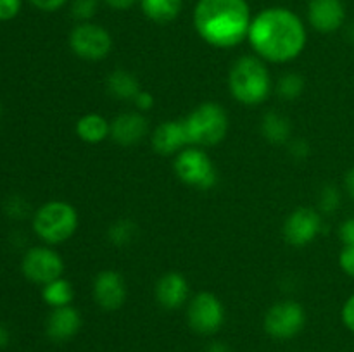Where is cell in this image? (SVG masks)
<instances>
[{
    "instance_id": "obj_15",
    "label": "cell",
    "mask_w": 354,
    "mask_h": 352,
    "mask_svg": "<svg viewBox=\"0 0 354 352\" xmlns=\"http://www.w3.org/2000/svg\"><path fill=\"white\" fill-rule=\"evenodd\" d=\"M149 131L147 119L140 110L123 113L111 121L109 137L121 147H131L145 138Z\"/></svg>"
},
{
    "instance_id": "obj_37",
    "label": "cell",
    "mask_w": 354,
    "mask_h": 352,
    "mask_svg": "<svg viewBox=\"0 0 354 352\" xmlns=\"http://www.w3.org/2000/svg\"><path fill=\"white\" fill-rule=\"evenodd\" d=\"M204 352H232V349L225 342H211Z\"/></svg>"
},
{
    "instance_id": "obj_11",
    "label": "cell",
    "mask_w": 354,
    "mask_h": 352,
    "mask_svg": "<svg viewBox=\"0 0 354 352\" xmlns=\"http://www.w3.org/2000/svg\"><path fill=\"white\" fill-rule=\"evenodd\" d=\"M282 231L287 244L292 247H304L322 231L320 214L311 207H299L287 216Z\"/></svg>"
},
{
    "instance_id": "obj_7",
    "label": "cell",
    "mask_w": 354,
    "mask_h": 352,
    "mask_svg": "<svg viewBox=\"0 0 354 352\" xmlns=\"http://www.w3.org/2000/svg\"><path fill=\"white\" fill-rule=\"evenodd\" d=\"M306 324V311L296 300L275 302L265 314L263 328L273 340H290L303 331Z\"/></svg>"
},
{
    "instance_id": "obj_23",
    "label": "cell",
    "mask_w": 354,
    "mask_h": 352,
    "mask_svg": "<svg viewBox=\"0 0 354 352\" xmlns=\"http://www.w3.org/2000/svg\"><path fill=\"white\" fill-rule=\"evenodd\" d=\"M137 235V224L131 219H120L111 224L107 230V238L113 242L116 247H127Z\"/></svg>"
},
{
    "instance_id": "obj_25",
    "label": "cell",
    "mask_w": 354,
    "mask_h": 352,
    "mask_svg": "<svg viewBox=\"0 0 354 352\" xmlns=\"http://www.w3.org/2000/svg\"><path fill=\"white\" fill-rule=\"evenodd\" d=\"M99 7V0H73L71 14L80 23H86L92 19Z\"/></svg>"
},
{
    "instance_id": "obj_2",
    "label": "cell",
    "mask_w": 354,
    "mask_h": 352,
    "mask_svg": "<svg viewBox=\"0 0 354 352\" xmlns=\"http://www.w3.org/2000/svg\"><path fill=\"white\" fill-rule=\"evenodd\" d=\"M248 0H199L194 9V28L206 43L232 48L248 38L251 26Z\"/></svg>"
},
{
    "instance_id": "obj_1",
    "label": "cell",
    "mask_w": 354,
    "mask_h": 352,
    "mask_svg": "<svg viewBox=\"0 0 354 352\" xmlns=\"http://www.w3.org/2000/svg\"><path fill=\"white\" fill-rule=\"evenodd\" d=\"M306 26L296 12L286 7H268L251 21L248 41L259 59L286 64L303 54Z\"/></svg>"
},
{
    "instance_id": "obj_31",
    "label": "cell",
    "mask_w": 354,
    "mask_h": 352,
    "mask_svg": "<svg viewBox=\"0 0 354 352\" xmlns=\"http://www.w3.org/2000/svg\"><path fill=\"white\" fill-rule=\"evenodd\" d=\"M341 316H342V323L346 324V328L354 333V293L348 300H346L344 306H342Z\"/></svg>"
},
{
    "instance_id": "obj_35",
    "label": "cell",
    "mask_w": 354,
    "mask_h": 352,
    "mask_svg": "<svg viewBox=\"0 0 354 352\" xmlns=\"http://www.w3.org/2000/svg\"><path fill=\"white\" fill-rule=\"evenodd\" d=\"M308 148L310 147H308L306 141H303V140H296L290 144V152H292L296 157H304V155L308 154Z\"/></svg>"
},
{
    "instance_id": "obj_17",
    "label": "cell",
    "mask_w": 354,
    "mask_h": 352,
    "mask_svg": "<svg viewBox=\"0 0 354 352\" xmlns=\"http://www.w3.org/2000/svg\"><path fill=\"white\" fill-rule=\"evenodd\" d=\"M189 145L183 119L165 121L152 133V147L161 155H176Z\"/></svg>"
},
{
    "instance_id": "obj_10",
    "label": "cell",
    "mask_w": 354,
    "mask_h": 352,
    "mask_svg": "<svg viewBox=\"0 0 354 352\" xmlns=\"http://www.w3.org/2000/svg\"><path fill=\"white\" fill-rule=\"evenodd\" d=\"M21 271L24 278L30 280L35 285H47L54 280L62 278L64 273V261L57 251L47 245L28 248L21 261Z\"/></svg>"
},
{
    "instance_id": "obj_19",
    "label": "cell",
    "mask_w": 354,
    "mask_h": 352,
    "mask_svg": "<svg viewBox=\"0 0 354 352\" xmlns=\"http://www.w3.org/2000/svg\"><path fill=\"white\" fill-rule=\"evenodd\" d=\"M147 19L158 24H168L182 12L183 0H138Z\"/></svg>"
},
{
    "instance_id": "obj_18",
    "label": "cell",
    "mask_w": 354,
    "mask_h": 352,
    "mask_svg": "<svg viewBox=\"0 0 354 352\" xmlns=\"http://www.w3.org/2000/svg\"><path fill=\"white\" fill-rule=\"evenodd\" d=\"M76 135L86 144H100L111 135V123L95 113L85 114L76 121Z\"/></svg>"
},
{
    "instance_id": "obj_26",
    "label": "cell",
    "mask_w": 354,
    "mask_h": 352,
    "mask_svg": "<svg viewBox=\"0 0 354 352\" xmlns=\"http://www.w3.org/2000/svg\"><path fill=\"white\" fill-rule=\"evenodd\" d=\"M341 206V192L337 186L328 185L320 193V209L324 213H334Z\"/></svg>"
},
{
    "instance_id": "obj_3",
    "label": "cell",
    "mask_w": 354,
    "mask_h": 352,
    "mask_svg": "<svg viewBox=\"0 0 354 352\" xmlns=\"http://www.w3.org/2000/svg\"><path fill=\"white\" fill-rule=\"evenodd\" d=\"M273 88L265 61L258 55H242L228 72V90L237 102L256 107L265 102Z\"/></svg>"
},
{
    "instance_id": "obj_36",
    "label": "cell",
    "mask_w": 354,
    "mask_h": 352,
    "mask_svg": "<svg viewBox=\"0 0 354 352\" xmlns=\"http://www.w3.org/2000/svg\"><path fill=\"white\" fill-rule=\"evenodd\" d=\"M344 188L348 192V195L354 200V168L349 169L344 176Z\"/></svg>"
},
{
    "instance_id": "obj_6",
    "label": "cell",
    "mask_w": 354,
    "mask_h": 352,
    "mask_svg": "<svg viewBox=\"0 0 354 352\" xmlns=\"http://www.w3.org/2000/svg\"><path fill=\"white\" fill-rule=\"evenodd\" d=\"M175 173L185 185L197 190H209L218 182V173L211 157L203 148L194 145L176 154Z\"/></svg>"
},
{
    "instance_id": "obj_14",
    "label": "cell",
    "mask_w": 354,
    "mask_h": 352,
    "mask_svg": "<svg viewBox=\"0 0 354 352\" xmlns=\"http://www.w3.org/2000/svg\"><path fill=\"white\" fill-rule=\"evenodd\" d=\"M82 314L76 307H55L50 311L47 321H45V333L52 342L62 344V342L71 340L73 337L78 335V331L82 330Z\"/></svg>"
},
{
    "instance_id": "obj_4",
    "label": "cell",
    "mask_w": 354,
    "mask_h": 352,
    "mask_svg": "<svg viewBox=\"0 0 354 352\" xmlns=\"http://www.w3.org/2000/svg\"><path fill=\"white\" fill-rule=\"evenodd\" d=\"M78 213L64 200H48L33 214L35 235L47 245H57L69 240L78 230Z\"/></svg>"
},
{
    "instance_id": "obj_5",
    "label": "cell",
    "mask_w": 354,
    "mask_h": 352,
    "mask_svg": "<svg viewBox=\"0 0 354 352\" xmlns=\"http://www.w3.org/2000/svg\"><path fill=\"white\" fill-rule=\"evenodd\" d=\"M183 124L190 145L213 147L227 137L228 116L220 104L204 102L183 119Z\"/></svg>"
},
{
    "instance_id": "obj_39",
    "label": "cell",
    "mask_w": 354,
    "mask_h": 352,
    "mask_svg": "<svg viewBox=\"0 0 354 352\" xmlns=\"http://www.w3.org/2000/svg\"><path fill=\"white\" fill-rule=\"evenodd\" d=\"M0 116H2V106H0Z\"/></svg>"
},
{
    "instance_id": "obj_12",
    "label": "cell",
    "mask_w": 354,
    "mask_h": 352,
    "mask_svg": "<svg viewBox=\"0 0 354 352\" xmlns=\"http://www.w3.org/2000/svg\"><path fill=\"white\" fill-rule=\"evenodd\" d=\"M93 299L104 311H118L127 300L123 276L114 269H104L93 280Z\"/></svg>"
},
{
    "instance_id": "obj_28",
    "label": "cell",
    "mask_w": 354,
    "mask_h": 352,
    "mask_svg": "<svg viewBox=\"0 0 354 352\" xmlns=\"http://www.w3.org/2000/svg\"><path fill=\"white\" fill-rule=\"evenodd\" d=\"M23 0H0V21H10L19 14Z\"/></svg>"
},
{
    "instance_id": "obj_24",
    "label": "cell",
    "mask_w": 354,
    "mask_h": 352,
    "mask_svg": "<svg viewBox=\"0 0 354 352\" xmlns=\"http://www.w3.org/2000/svg\"><path fill=\"white\" fill-rule=\"evenodd\" d=\"M304 81L303 76H299L297 72H287V75L280 76L279 83H277V92L282 99L292 100L303 93Z\"/></svg>"
},
{
    "instance_id": "obj_33",
    "label": "cell",
    "mask_w": 354,
    "mask_h": 352,
    "mask_svg": "<svg viewBox=\"0 0 354 352\" xmlns=\"http://www.w3.org/2000/svg\"><path fill=\"white\" fill-rule=\"evenodd\" d=\"M133 104L138 107V110H149L152 109V106H154V99H152L151 93L142 90V92L135 97Z\"/></svg>"
},
{
    "instance_id": "obj_22",
    "label": "cell",
    "mask_w": 354,
    "mask_h": 352,
    "mask_svg": "<svg viewBox=\"0 0 354 352\" xmlns=\"http://www.w3.org/2000/svg\"><path fill=\"white\" fill-rule=\"evenodd\" d=\"M261 133L272 144H286L290 137L289 119L280 113H268L263 117Z\"/></svg>"
},
{
    "instance_id": "obj_38",
    "label": "cell",
    "mask_w": 354,
    "mask_h": 352,
    "mask_svg": "<svg viewBox=\"0 0 354 352\" xmlns=\"http://www.w3.org/2000/svg\"><path fill=\"white\" fill-rule=\"evenodd\" d=\"M7 344H9V331H7V328L3 324H0V351L3 347H7Z\"/></svg>"
},
{
    "instance_id": "obj_30",
    "label": "cell",
    "mask_w": 354,
    "mask_h": 352,
    "mask_svg": "<svg viewBox=\"0 0 354 352\" xmlns=\"http://www.w3.org/2000/svg\"><path fill=\"white\" fill-rule=\"evenodd\" d=\"M339 238H341V242L344 245H354V216L348 217L339 226Z\"/></svg>"
},
{
    "instance_id": "obj_8",
    "label": "cell",
    "mask_w": 354,
    "mask_h": 352,
    "mask_svg": "<svg viewBox=\"0 0 354 352\" xmlns=\"http://www.w3.org/2000/svg\"><path fill=\"white\" fill-rule=\"evenodd\" d=\"M187 323L197 335L218 333L225 323L223 302L211 292L196 293L187 307Z\"/></svg>"
},
{
    "instance_id": "obj_20",
    "label": "cell",
    "mask_w": 354,
    "mask_h": 352,
    "mask_svg": "<svg viewBox=\"0 0 354 352\" xmlns=\"http://www.w3.org/2000/svg\"><path fill=\"white\" fill-rule=\"evenodd\" d=\"M107 92L120 100H131L142 92L137 76L124 69H116L107 76Z\"/></svg>"
},
{
    "instance_id": "obj_16",
    "label": "cell",
    "mask_w": 354,
    "mask_h": 352,
    "mask_svg": "<svg viewBox=\"0 0 354 352\" xmlns=\"http://www.w3.org/2000/svg\"><path fill=\"white\" fill-rule=\"evenodd\" d=\"M190 289L185 276L176 271L165 273L156 283V300L161 307L175 311L189 300Z\"/></svg>"
},
{
    "instance_id": "obj_34",
    "label": "cell",
    "mask_w": 354,
    "mask_h": 352,
    "mask_svg": "<svg viewBox=\"0 0 354 352\" xmlns=\"http://www.w3.org/2000/svg\"><path fill=\"white\" fill-rule=\"evenodd\" d=\"M104 2L114 10H128L135 6L137 0H104Z\"/></svg>"
},
{
    "instance_id": "obj_32",
    "label": "cell",
    "mask_w": 354,
    "mask_h": 352,
    "mask_svg": "<svg viewBox=\"0 0 354 352\" xmlns=\"http://www.w3.org/2000/svg\"><path fill=\"white\" fill-rule=\"evenodd\" d=\"M33 7H37L38 10H44V12H54L59 10L64 6L68 0H28Z\"/></svg>"
},
{
    "instance_id": "obj_13",
    "label": "cell",
    "mask_w": 354,
    "mask_h": 352,
    "mask_svg": "<svg viewBox=\"0 0 354 352\" xmlns=\"http://www.w3.org/2000/svg\"><path fill=\"white\" fill-rule=\"evenodd\" d=\"M308 21L320 33H334L346 21V7L342 0H310Z\"/></svg>"
},
{
    "instance_id": "obj_27",
    "label": "cell",
    "mask_w": 354,
    "mask_h": 352,
    "mask_svg": "<svg viewBox=\"0 0 354 352\" xmlns=\"http://www.w3.org/2000/svg\"><path fill=\"white\" fill-rule=\"evenodd\" d=\"M339 266L348 276L354 278V245H344L339 254Z\"/></svg>"
},
{
    "instance_id": "obj_29",
    "label": "cell",
    "mask_w": 354,
    "mask_h": 352,
    "mask_svg": "<svg viewBox=\"0 0 354 352\" xmlns=\"http://www.w3.org/2000/svg\"><path fill=\"white\" fill-rule=\"evenodd\" d=\"M6 213L9 214L10 217H14V219H21V217L28 213L26 202H24L23 199H19V197H12V199L6 204Z\"/></svg>"
},
{
    "instance_id": "obj_9",
    "label": "cell",
    "mask_w": 354,
    "mask_h": 352,
    "mask_svg": "<svg viewBox=\"0 0 354 352\" xmlns=\"http://www.w3.org/2000/svg\"><path fill=\"white\" fill-rule=\"evenodd\" d=\"M69 47L85 61H100L107 57L113 48V37L106 28L90 21L78 23L69 33Z\"/></svg>"
},
{
    "instance_id": "obj_21",
    "label": "cell",
    "mask_w": 354,
    "mask_h": 352,
    "mask_svg": "<svg viewBox=\"0 0 354 352\" xmlns=\"http://www.w3.org/2000/svg\"><path fill=\"white\" fill-rule=\"evenodd\" d=\"M73 297H75V292H73L71 283L64 278H57L41 286V299L52 309L71 306Z\"/></svg>"
}]
</instances>
